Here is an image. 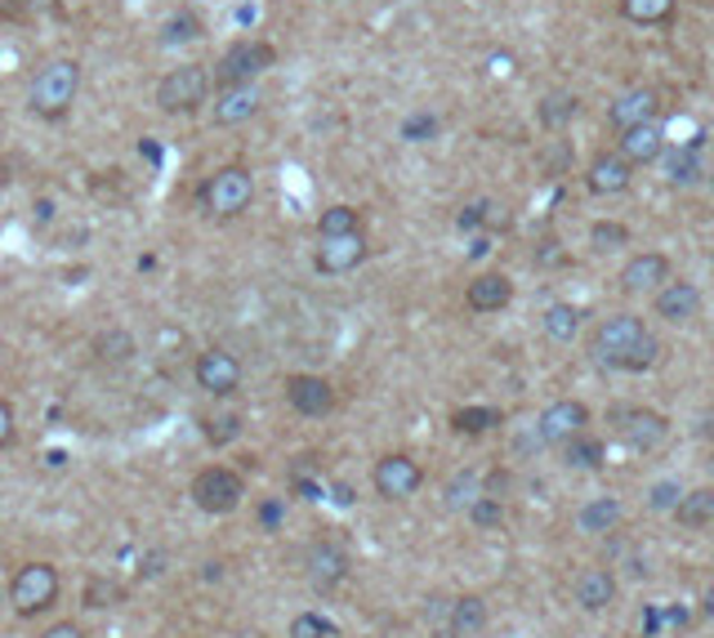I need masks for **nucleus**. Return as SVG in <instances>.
<instances>
[{"label": "nucleus", "instance_id": "1", "mask_svg": "<svg viewBox=\"0 0 714 638\" xmlns=\"http://www.w3.org/2000/svg\"><path fill=\"white\" fill-rule=\"evenodd\" d=\"M77 90H81V68L72 59H54L46 68H37L32 86H28V103L37 117L46 121H59L68 117V108L77 103Z\"/></svg>", "mask_w": 714, "mask_h": 638}, {"label": "nucleus", "instance_id": "2", "mask_svg": "<svg viewBox=\"0 0 714 638\" xmlns=\"http://www.w3.org/2000/svg\"><path fill=\"white\" fill-rule=\"evenodd\" d=\"M59 589H63V580H59L54 562H23L10 580V607L19 616H41L59 602Z\"/></svg>", "mask_w": 714, "mask_h": 638}, {"label": "nucleus", "instance_id": "3", "mask_svg": "<svg viewBox=\"0 0 714 638\" xmlns=\"http://www.w3.org/2000/svg\"><path fill=\"white\" fill-rule=\"evenodd\" d=\"M201 206L210 210V215H219V219H237L250 201H255V179H250V170L246 166H224V170H215L206 183H201Z\"/></svg>", "mask_w": 714, "mask_h": 638}, {"label": "nucleus", "instance_id": "4", "mask_svg": "<svg viewBox=\"0 0 714 638\" xmlns=\"http://www.w3.org/2000/svg\"><path fill=\"white\" fill-rule=\"evenodd\" d=\"M210 94V72L201 63H188V68H175L161 86H157V108L179 117V112H197Z\"/></svg>", "mask_w": 714, "mask_h": 638}, {"label": "nucleus", "instance_id": "5", "mask_svg": "<svg viewBox=\"0 0 714 638\" xmlns=\"http://www.w3.org/2000/svg\"><path fill=\"white\" fill-rule=\"evenodd\" d=\"M246 496V482L237 469H224V465H210L192 478V505L201 514H232Z\"/></svg>", "mask_w": 714, "mask_h": 638}, {"label": "nucleus", "instance_id": "6", "mask_svg": "<svg viewBox=\"0 0 714 638\" xmlns=\"http://www.w3.org/2000/svg\"><path fill=\"white\" fill-rule=\"evenodd\" d=\"M643 340H647V327L638 322V317L634 312H616L594 331V358L603 367H621L629 358V349H638Z\"/></svg>", "mask_w": 714, "mask_h": 638}, {"label": "nucleus", "instance_id": "7", "mask_svg": "<svg viewBox=\"0 0 714 638\" xmlns=\"http://www.w3.org/2000/svg\"><path fill=\"white\" fill-rule=\"evenodd\" d=\"M272 46L268 41H237V46H228L224 50V59H219V90L224 86H250L259 72H268L272 68Z\"/></svg>", "mask_w": 714, "mask_h": 638}, {"label": "nucleus", "instance_id": "8", "mask_svg": "<svg viewBox=\"0 0 714 638\" xmlns=\"http://www.w3.org/2000/svg\"><path fill=\"white\" fill-rule=\"evenodd\" d=\"M585 425H589V407L576 402V398H558V402H549V407L541 411L536 433H541L545 447H567L572 438L585 433Z\"/></svg>", "mask_w": 714, "mask_h": 638}, {"label": "nucleus", "instance_id": "9", "mask_svg": "<svg viewBox=\"0 0 714 638\" xmlns=\"http://www.w3.org/2000/svg\"><path fill=\"white\" fill-rule=\"evenodd\" d=\"M371 482H376V491H380L385 500H411V496L420 491L425 473H420V465H416L411 456H385V460L376 465Z\"/></svg>", "mask_w": 714, "mask_h": 638}, {"label": "nucleus", "instance_id": "10", "mask_svg": "<svg viewBox=\"0 0 714 638\" xmlns=\"http://www.w3.org/2000/svg\"><path fill=\"white\" fill-rule=\"evenodd\" d=\"M192 371H197V385H201L210 398H228V393H237V385H241V362H237L232 353H224V349H206Z\"/></svg>", "mask_w": 714, "mask_h": 638}, {"label": "nucleus", "instance_id": "11", "mask_svg": "<svg viewBox=\"0 0 714 638\" xmlns=\"http://www.w3.org/2000/svg\"><path fill=\"white\" fill-rule=\"evenodd\" d=\"M665 438H670V420H665L661 411L629 407V411L621 416V442H625V447H634V451H656V447H665Z\"/></svg>", "mask_w": 714, "mask_h": 638}, {"label": "nucleus", "instance_id": "12", "mask_svg": "<svg viewBox=\"0 0 714 638\" xmlns=\"http://www.w3.org/2000/svg\"><path fill=\"white\" fill-rule=\"evenodd\" d=\"M304 571H308V585H313L317 594H330V589L348 576V554H344L339 545H330V540H317V545L308 549V558H304Z\"/></svg>", "mask_w": 714, "mask_h": 638}, {"label": "nucleus", "instance_id": "13", "mask_svg": "<svg viewBox=\"0 0 714 638\" xmlns=\"http://www.w3.org/2000/svg\"><path fill=\"white\" fill-rule=\"evenodd\" d=\"M286 402L299 411V416H330L335 411V389H330V380H321V376H290L286 380Z\"/></svg>", "mask_w": 714, "mask_h": 638}, {"label": "nucleus", "instance_id": "14", "mask_svg": "<svg viewBox=\"0 0 714 638\" xmlns=\"http://www.w3.org/2000/svg\"><path fill=\"white\" fill-rule=\"evenodd\" d=\"M363 259H367V237H363V232L321 237V246H317V268H321V272H353Z\"/></svg>", "mask_w": 714, "mask_h": 638}, {"label": "nucleus", "instance_id": "15", "mask_svg": "<svg viewBox=\"0 0 714 638\" xmlns=\"http://www.w3.org/2000/svg\"><path fill=\"white\" fill-rule=\"evenodd\" d=\"M629 179H634V166H629L621 152L594 157V161H589V175H585V183H589L594 197H616V192L629 188Z\"/></svg>", "mask_w": 714, "mask_h": 638}, {"label": "nucleus", "instance_id": "16", "mask_svg": "<svg viewBox=\"0 0 714 638\" xmlns=\"http://www.w3.org/2000/svg\"><path fill=\"white\" fill-rule=\"evenodd\" d=\"M656 312L665 317V322L683 327V322H692V317L701 312V290L692 281H665L656 290Z\"/></svg>", "mask_w": 714, "mask_h": 638}, {"label": "nucleus", "instance_id": "17", "mask_svg": "<svg viewBox=\"0 0 714 638\" xmlns=\"http://www.w3.org/2000/svg\"><path fill=\"white\" fill-rule=\"evenodd\" d=\"M661 152H665V134H661L656 121L621 130V157H625L629 166H652V161H661Z\"/></svg>", "mask_w": 714, "mask_h": 638}, {"label": "nucleus", "instance_id": "18", "mask_svg": "<svg viewBox=\"0 0 714 638\" xmlns=\"http://www.w3.org/2000/svg\"><path fill=\"white\" fill-rule=\"evenodd\" d=\"M465 299H469L474 312H500V308H509L514 286H509L505 272H478V277L469 281V290H465Z\"/></svg>", "mask_w": 714, "mask_h": 638}, {"label": "nucleus", "instance_id": "19", "mask_svg": "<svg viewBox=\"0 0 714 638\" xmlns=\"http://www.w3.org/2000/svg\"><path fill=\"white\" fill-rule=\"evenodd\" d=\"M656 112H661V94H656V90H647V86L625 90V94L612 103V121H616L621 130H629V126H647Z\"/></svg>", "mask_w": 714, "mask_h": 638}, {"label": "nucleus", "instance_id": "20", "mask_svg": "<svg viewBox=\"0 0 714 638\" xmlns=\"http://www.w3.org/2000/svg\"><path fill=\"white\" fill-rule=\"evenodd\" d=\"M670 281V259L665 255H634L625 268H621V286L625 290H661Z\"/></svg>", "mask_w": 714, "mask_h": 638}, {"label": "nucleus", "instance_id": "21", "mask_svg": "<svg viewBox=\"0 0 714 638\" xmlns=\"http://www.w3.org/2000/svg\"><path fill=\"white\" fill-rule=\"evenodd\" d=\"M259 112V90L255 86H224L215 103V126H241Z\"/></svg>", "mask_w": 714, "mask_h": 638}, {"label": "nucleus", "instance_id": "22", "mask_svg": "<svg viewBox=\"0 0 714 638\" xmlns=\"http://www.w3.org/2000/svg\"><path fill=\"white\" fill-rule=\"evenodd\" d=\"M576 602H581L585 611H603V607H612V602H616V576H612L607 567H589V571H581V576H576Z\"/></svg>", "mask_w": 714, "mask_h": 638}, {"label": "nucleus", "instance_id": "23", "mask_svg": "<svg viewBox=\"0 0 714 638\" xmlns=\"http://www.w3.org/2000/svg\"><path fill=\"white\" fill-rule=\"evenodd\" d=\"M452 629L456 638H474L487 629V602L478 594H465V598H452Z\"/></svg>", "mask_w": 714, "mask_h": 638}, {"label": "nucleus", "instance_id": "24", "mask_svg": "<svg viewBox=\"0 0 714 638\" xmlns=\"http://www.w3.org/2000/svg\"><path fill=\"white\" fill-rule=\"evenodd\" d=\"M621 518H625L621 500L598 496V500H589V505L581 509V531H589V536H607V531H616V522H621Z\"/></svg>", "mask_w": 714, "mask_h": 638}, {"label": "nucleus", "instance_id": "25", "mask_svg": "<svg viewBox=\"0 0 714 638\" xmlns=\"http://www.w3.org/2000/svg\"><path fill=\"white\" fill-rule=\"evenodd\" d=\"M674 518H678L683 527H705V522L714 518V491H710V487L683 491V496H678V509H674Z\"/></svg>", "mask_w": 714, "mask_h": 638}, {"label": "nucleus", "instance_id": "26", "mask_svg": "<svg viewBox=\"0 0 714 638\" xmlns=\"http://www.w3.org/2000/svg\"><path fill=\"white\" fill-rule=\"evenodd\" d=\"M576 331H581V308H572V303H549L545 308V336L549 340L567 345Z\"/></svg>", "mask_w": 714, "mask_h": 638}, {"label": "nucleus", "instance_id": "27", "mask_svg": "<svg viewBox=\"0 0 714 638\" xmlns=\"http://www.w3.org/2000/svg\"><path fill=\"white\" fill-rule=\"evenodd\" d=\"M621 14L638 28H656L674 14V0H621Z\"/></svg>", "mask_w": 714, "mask_h": 638}, {"label": "nucleus", "instance_id": "28", "mask_svg": "<svg viewBox=\"0 0 714 638\" xmlns=\"http://www.w3.org/2000/svg\"><path fill=\"white\" fill-rule=\"evenodd\" d=\"M661 157H665V179H670V183H692V179H701V157H696V148H665Z\"/></svg>", "mask_w": 714, "mask_h": 638}, {"label": "nucleus", "instance_id": "29", "mask_svg": "<svg viewBox=\"0 0 714 638\" xmlns=\"http://www.w3.org/2000/svg\"><path fill=\"white\" fill-rule=\"evenodd\" d=\"M505 416L496 411V407H460V411H452V429L456 433H487V429H496Z\"/></svg>", "mask_w": 714, "mask_h": 638}, {"label": "nucleus", "instance_id": "30", "mask_svg": "<svg viewBox=\"0 0 714 638\" xmlns=\"http://www.w3.org/2000/svg\"><path fill=\"white\" fill-rule=\"evenodd\" d=\"M317 232L321 237H348V232H363V215L353 206H330L321 219H317Z\"/></svg>", "mask_w": 714, "mask_h": 638}, {"label": "nucleus", "instance_id": "31", "mask_svg": "<svg viewBox=\"0 0 714 638\" xmlns=\"http://www.w3.org/2000/svg\"><path fill=\"white\" fill-rule=\"evenodd\" d=\"M483 500V478L478 473H456L452 482H447V509H474Z\"/></svg>", "mask_w": 714, "mask_h": 638}, {"label": "nucleus", "instance_id": "32", "mask_svg": "<svg viewBox=\"0 0 714 638\" xmlns=\"http://www.w3.org/2000/svg\"><path fill=\"white\" fill-rule=\"evenodd\" d=\"M563 460L572 465V469H603V442L598 438H572L567 447H563Z\"/></svg>", "mask_w": 714, "mask_h": 638}, {"label": "nucleus", "instance_id": "33", "mask_svg": "<svg viewBox=\"0 0 714 638\" xmlns=\"http://www.w3.org/2000/svg\"><path fill=\"white\" fill-rule=\"evenodd\" d=\"M589 246H594L598 255H612V250L629 246V228H625V223H612V219H598V223L589 228Z\"/></svg>", "mask_w": 714, "mask_h": 638}, {"label": "nucleus", "instance_id": "34", "mask_svg": "<svg viewBox=\"0 0 714 638\" xmlns=\"http://www.w3.org/2000/svg\"><path fill=\"white\" fill-rule=\"evenodd\" d=\"M201 37V19L197 14H175L161 32V46H184V41H197Z\"/></svg>", "mask_w": 714, "mask_h": 638}, {"label": "nucleus", "instance_id": "35", "mask_svg": "<svg viewBox=\"0 0 714 638\" xmlns=\"http://www.w3.org/2000/svg\"><path fill=\"white\" fill-rule=\"evenodd\" d=\"M572 112H576V99H572V94H549V99L541 103V121H545L549 130L567 126V121H572Z\"/></svg>", "mask_w": 714, "mask_h": 638}, {"label": "nucleus", "instance_id": "36", "mask_svg": "<svg viewBox=\"0 0 714 638\" xmlns=\"http://www.w3.org/2000/svg\"><path fill=\"white\" fill-rule=\"evenodd\" d=\"M99 358H103V362H130V358H135V340H130L126 331H108V336L99 340Z\"/></svg>", "mask_w": 714, "mask_h": 638}, {"label": "nucleus", "instance_id": "37", "mask_svg": "<svg viewBox=\"0 0 714 638\" xmlns=\"http://www.w3.org/2000/svg\"><path fill=\"white\" fill-rule=\"evenodd\" d=\"M290 638H335V625L321 620L317 611H304V616L290 620Z\"/></svg>", "mask_w": 714, "mask_h": 638}, {"label": "nucleus", "instance_id": "38", "mask_svg": "<svg viewBox=\"0 0 714 638\" xmlns=\"http://www.w3.org/2000/svg\"><path fill=\"white\" fill-rule=\"evenodd\" d=\"M656 353H661V345L647 336L638 349H629V358H625L616 371H647V367H656Z\"/></svg>", "mask_w": 714, "mask_h": 638}, {"label": "nucleus", "instance_id": "39", "mask_svg": "<svg viewBox=\"0 0 714 638\" xmlns=\"http://www.w3.org/2000/svg\"><path fill=\"white\" fill-rule=\"evenodd\" d=\"M678 496H683L678 482H656L652 496H647V505H652V514H674V509H678Z\"/></svg>", "mask_w": 714, "mask_h": 638}, {"label": "nucleus", "instance_id": "40", "mask_svg": "<svg viewBox=\"0 0 714 638\" xmlns=\"http://www.w3.org/2000/svg\"><path fill=\"white\" fill-rule=\"evenodd\" d=\"M469 518L478 522V527H487V531H496L500 522H505V509H500V500L496 496H483L474 509H469Z\"/></svg>", "mask_w": 714, "mask_h": 638}, {"label": "nucleus", "instance_id": "41", "mask_svg": "<svg viewBox=\"0 0 714 638\" xmlns=\"http://www.w3.org/2000/svg\"><path fill=\"white\" fill-rule=\"evenodd\" d=\"M434 134H438V117H429V112L403 121V139H411V143H425V139H434Z\"/></svg>", "mask_w": 714, "mask_h": 638}, {"label": "nucleus", "instance_id": "42", "mask_svg": "<svg viewBox=\"0 0 714 638\" xmlns=\"http://www.w3.org/2000/svg\"><path fill=\"white\" fill-rule=\"evenodd\" d=\"M241 433V420L237 416H224V420H210V429H206V438L219 447V442H232Z\"/></svg>", "mask_w": 714, "mask_h": 638}, {"label": "nucleus", "instance_id": "43", "mask_svg": "<svg viewBox=\"0 0 714 638\" xmlns=\"http://www.w3.org/2000/svg\"><path fill=\"white\" fill-rule=\"evenodd\" d=\"M41 638H86V629H81V620H54Z\"/></svg>", "mask_w": 714, "mask_h": 638}, {"label": "nucleus", "instance_id": "44", "mask_svg": "<svg viewBox=\"0 0 714 638\" xmlns=\"http://www.w3.org/2000/svg\"><path fill=\"white\" fill-rule=\"evenodd\" d=\"M14 442V411H10V402L0 398V451H6Z\"/></svg>", "mask_w": 714, "mask_h": 638}, {"label": "nucleus", "instance_id": "45", "mask_svg": "<svg viewBox=\"0 0 714 638\" xmlns=\"http://www.w3.org/2000/svg\"><path fill=\"white\" fill-rule=\"evenodd\" d=\"M541 246H545V250L536 255L541 263H567V255H563V246H558V241H541Z\"/></svg>", "mask_w": 714, "mask_h": 638}, {"label": "nucleus", "instance_id": "46", "mask_svg": "<svg viewBox=\"0 0 714 638\" xmlns=\"http://www.w3.org/2000/svg\"><path fill=\"white\" fill-rule=\"evenodd\" d=\"M701 616H705V620H714V585L701 594Z\"/></svg>", "mask_w": 714, "mask_h": 638}, {"label": "nucleus", "instance_id": "47", "mask_svg": "<svg viewBox=\"0 0 714 638\" xmlns=\"http://www.w3.org/2000/svg\"><path fill=\"white\" fill-rule=\"evenodd\" d=\"M10 179H14V170H10V161H0V188H10Z\"/></svg>", "mask_w": 714, "mask_h": 638}, {"label": "nucleus", "instance_id": "48", "mask_svg": "<svg viewBox=\"0 0 714 638\" xmlns=\"http://www.w3.org/2000/svg\"><path fill=\"white\" fill-rule=\"evenodd\" d=\"M6 6H10V0H0V14H6Z\"/></svg>", "mask_w": 714, "mask_h": 638}]
</instances>
